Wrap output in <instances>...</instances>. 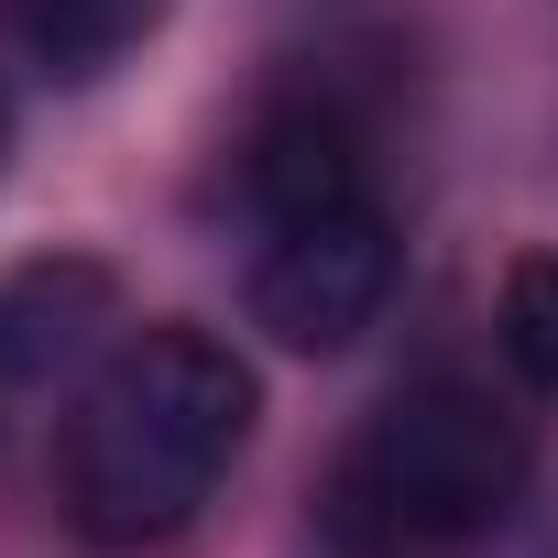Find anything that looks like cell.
Wrapping results in <instances>:
<instances>
[{"label": "cell", "mask_w": 558, "mask_h": 558, "mask_svg": "<svg viewBox=\"0 0 558 558\" xmlns=\"http://www.w3.org/2000/svg\"><path fill=\"white\" fill-rule=\"evenodd\" d=\"M493 340H504V362H514L536 395H558V252H514V263H504Z\"/></svg>", "instance_id": "7"}, {"label": "cell", "mask_w": 558, "mask_h": 558, "mask_svg": "<svg viewBox=\"0 0 558 558\" xmlns=\"http://www.w3.org/2000/svg\"><path fill=\"white\" fill-rule=\"evenodd\" d=\"M241 197H252V219H307V208L373 197V186H362V132H351L329 99L274 110V121L241 143Z\"/></svg>", "instance_id": "4"}, {"label": "cell", "mask_w": 558, "mask_h": 558, "mask_svg": "<svg viewBox=\"0 0 558 558\" xmlns=\"http://www.w3.org/2000/svg\"><path fill=\"white\" fill-rule=\"evenodd\" d=\"M395 296V219L373 197L307 208V219H263V263H252V329L286 351H351Z\"/></svg>", "instance_id": "3"}, {"label": "cell", "mask_w": 558, "mask_h": 558, "mask_svg": "<svg viewBox=\"0 0 558 558\" xmlns=\"http://www.w3.org/2000/svg\"><path fill=\"white\" fill-rule=\"evenodd\" d=\"M12 395H23V373H12V351H0V405H12Z\"/></svg>", "instance_id": "8"}, {"label": "cell", "mask_w": 558, "mask_h": 558, "mask_svg": "<svg viewBox=\"0 0 558 558\" xmlns=\"http://www.w3.org/2000/svg\"><path fill=\"white\" fill-rule=\"evenodd\" d=\"M525 427L482 384H405L329 471V525L373 558H427L514 514L525 493Z\"/></svg>", "instance_id": "2"}, {"label": "cell", "mask_w": 558, "mask_h": 558, "mask_svg": "<svg viewBox=\"0 0 558 558\" xmlns=\"http://www.w3.org/2000/svg\"><path fill=\"white\" fill-rule=\"evenodd\" d=\"M0 154H12V110H0Z\"/></svg>", "instance_id": "9"}, {"label": "cell", "mask_w": 558, "mask_h": 558, "mask_svg": "<svg viewBox=\"0 0 558 558\" xmlns=\"http://www.w3.org/2000/svg\"><path fill=\"white\" fill-rule=\"evenodd\" d=\"M252 438V373L208 329H143L66 416V525L88 547H165L197 525Z\"/></svg>", "instance_id": "1"}, {"label": "cell", "mask_w": 558, "mask_h": 558, "mask_svg": "<svg viewBox=\"0 0 558 558\" xmlns=\"http://www.w3.org/2000/svg\"><path fill=\"white\" fill-rule=\"evenodd\" d=\"M99 329H110V274L99 263H23L12 286H0V351H12L23 384L77 362Z\"/></svg>", "instance_id": "5"}, {"label": "cell", "mask_w": 558, "mask_h": 558, "mask_svg": "<svg viewBox=\"0 0 558 558\" xmlns=\"http://www.w3.org/2000/svg\"><path fill=\"white\" fill-rule=\"evenodd\" d=\"M165 0H12V34L56 66V77H99L154 34Z\"/></svg>", "instance_id": "6"}]
</instances>
